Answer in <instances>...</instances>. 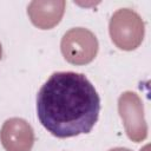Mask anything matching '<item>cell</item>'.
Instances as JSON below:
<instances>
[{"label": "cell", "instance_id": "obj_1", "mask_svg": "<svg viewBox=\"0 0 151 151\" xmlns=\"http://www.w3.org/2000/svg\"><path fill=\"white\" fill-rule=\"evenodd\" d=\"M99 112V94L83 73L55 72L37 96L38 119L58 138L88 133L97 123Z\"/></svg>", "mask_w": 151, "mask_h": 151}, {"label": "cell", "instance_id": "obj_2", "mask_svg": "<svg viewBox=\"0 0 151 151\" xmlns=\"http://www.w3.org/2000/svg\"><path fill=\"white\" fill-rule=\"evenodd\" d=\"M110 35L117 47L125 51L137 48L144 37V22L132 9H118L110 20Z\"/></svg>", "mask_w": 151, "mask_h": 151}, {"label": "cell", "instance_id": "obj_3", "mask_svg": "<svg viewBox=\"0 0 151 151\" xmlns=\"http://www.w3.org/2000/svg\"><path fill=\"white\" fill-rule=\"evenodd\" d=\"M97 52L98 40L96 35L86 28H71L61 39V53L71 64H88L96 58Z\"/></svg>", "mask_w": 151, "mask_h": 151}, {"label": "cell", "instance_id": "obj_4", "mask_svg": "<svg viewBox=\"0 0 151 151\" xmlns=\"http://www.w3.org/2000/svg\"><path fill=\"white\" fill-rule=\"evenodd\" d=\"M118 109L126 133L130 139L138 143L146 137L147 126L144 119L143 103L134 92H125L120 96Z\"/></svg>", "mask_w": 151, "mask_h": 151}, {"label": "cell", "instance_id": "obj_5", "mask_svg": "<svg viewBox=\"0 0 151 151\" xmlns=\"http://www.w3.org/2000/svg\"><path fill=\"white\" fill-rule=\"evenodd\" d=\"M0 139L6 151H31L34 143V133L26 120L11 118L4 123Z\"/></svg>", "mask_w": 151, "mask_h": 151}, {"label": "cell", "instance_id": "obj_6", "mask_svg": "<svg viewBox=\"0 0 151 151\" xmlns=\"http://www.w3.org/2000/svg\"><path fill=\"white\" fill-rule=\"evenodd\" d=\"M65 9V1H32L27 13L31 21L41 29H50L55 26Z\"/></svg>", "mask_w": 151, "mask_h": 151}, {"label": "cell", "instance_id": "obj_7", "mask_svg": "<svg viewBox=\"0 0 151 151\" xmlns=\"http://www.w3.org/2000/svg\"><path fill=\"white\" fill-rule=\"evenodd\" d=\"M110 151H131V150L125 149V147H116V149H111Z\"/></svg>", "mask_w": 151, "mask_h": 151}, {"label": "cell", "instance_id": "obj_8", "mask_svg": "<svg viewBox=\"0 0 151 151\" xmlns=\"http://www.w3.org/2000/svg\"><path fill=\"white\" fill-rule=\"evenodd\" d=\"M0 58H1V44H0Z\"/></svg>", "mask_w": 151, "mask_h": 151}]
</instances>
